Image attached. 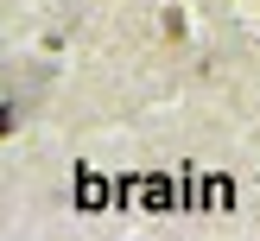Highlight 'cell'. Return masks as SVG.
I'll return each instance as SVG.
<instances>
[{
  "label": "cell",
  "instance_id": "7a4b0ae2",
  "mask_svg": "<svg viewBox=\"0 0 260 241\" xmlns=\"http://www.w3.org/2000/svg\"><path fill=\"white\" fill-rule=\"evenodd\" d=\"M76 210H108V178H102L95 165L76 171Z\"/></svg>",
  "mask_w": 260,
  "mask_h": 241
},
{
  "label": "cell",
  "instance_id": "6da1fadb",
  "mask_svg": "<svg viewBox=\"0 0 260 241\" xmlns=\"http://www.w3.org/2000/svg\"><path fill=\"white\" fill-rule=\"evenodd\" d=\"M121 197H146L140 210H172V184L165 178H121Z\"/></svg>",
  "mask_w": 260,
  "mask_h": 241
},
{
  "label": "cell",
  "instance_id": "3957f363",
  "mask_svg": "<svg viewBox=\"0 0 260 241\" xmlns=\"http://www.w3.org/2000/svg\"><path fill=\"white\" fill-rule=\"evenodd\" d=\"M197 197H203V210H235V178H222V171H216V178H203V184H197Z\"/></svg>",
  "mask_w": 260,
  "mask_h": 241
}]
</instances>
